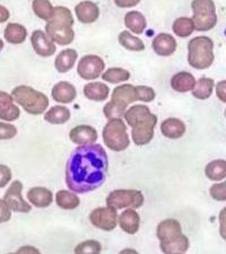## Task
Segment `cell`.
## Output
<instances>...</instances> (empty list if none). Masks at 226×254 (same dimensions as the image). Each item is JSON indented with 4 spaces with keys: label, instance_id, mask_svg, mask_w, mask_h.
Masks as SVG:
<instances>
[{
    "label": "cell",
    "instance_id": "cell-28",
    "mask_svg": "<svg viewBox=\"0 0 226 254\" xmlns=\"http://www.w3.org/2000/svg\"><path fill=\"white\" fill-rule=\"evenodd\" d=\"M125 24L135 34H142L147 26L145 16L136 10H131L125 16Z\"/></svg>",
    "mask_w": 226,
    "mask_h": 254
},
{
    "label": "cell",
    "instance_id": "cell-23",
    "mask_svg": "<svg viewBox=\"0 0 226 254\" xmlns=\"http://www.w3.org/2000/svg\"><path fill=\"white\" fill-rule=\"evenodd\" d=\"M171 86L174 91L179 93L192 92L196 86V79L192 73L188 71H180L172 77Z\"/></svg>",
    "mask_w": 226,
    "mask_h": 254
},
{
    "label": "cell",
    "instance_id": "cell-12",
    "mask_svg": "<svg viewBox=\"0 0 226 254\" xmlns=\"http://www.w3.org/2000/svg\"><path fill=\"white\" fill-rule=\"evenodd\" d=\"M22 190L23 184L19 181H14L10 184L6 191L3 200L9 206V208L13 211L16 212H30L32 210L31 204L26 202L22 196Z\"/></svg>",
    "mask_w": 226,
    "mask_h": 254
},
{
    "label": "cell",
    "instance_id": "cell-8",
    "mask_svg": "<svg viewBox=\"0 0 226 254\" xmlns=\"http://www.w3.org/2000/svg\"><path fill=\"white\" fill-rule=\"evenodd\" d=\"M144 201H145V198L142 192L138 190H114L106 198L108 207L116 209V210L123 208H141Z\"/></svg>",
    "mask_w": 226,
    "mask_h": 254
},
{
    "label": "cell",
    "instance_id": "cell-25",
    "mask_svg": "<svg viewBox=\"0 0 226 254\" xmlns=\"http://www.w3.org/2000/svg\"><path fill=\"white\" fill-rule=\"evenodd\" d=\"M77 58L78 53L74 49H66V50L61 51L55 60V67L57 71L61 73L69 71L75 64Z\"/></svg>",
    "mask_w": 226,
    "mask_h": 254
},
{
    "label": "cell",
    "instance_id": "cell-35",
    "mask_svg": "<svg viewBox=\"0 0 226 254\" xmlns=\"http://www.w3.org/2000/svg\"><path fill=\"white\" fill-rule=\"evenodd\" d=\"M174 34L178 35L179 38H188L195 31V24L192 18L189 17H180L174 20L172 25Z\"/></svg>",
    "mask_w": 226,
    "mask_h": 254
},
{
    "label": "cell",
    "instance_id": "cell-48",
    "mask_svg": "<svg viewBox=\"0 0 226 254\" xmlns=\"http://www.w3.org/2000/svg\"><path fill=\"white\" fill-rule=\"evenodd\" d=\"M119 254H139V253L134 249H125V250H122V251Z\"/></svg>",
    "mask_w": 226,
    "mask_h": 254
},
{
    "label": "cell",
    "instance_id": "cell-4",
    "mask_svg": "<svg viewBox=\"0 0 226 254\" xmlns=\"http://www.w3.org/2000/svg\"><path fill=\"white\" fill-rule=\"evenodd\" d=\"M214 43L208 36H196L188 43V63L192 68L203 70L214 63Z\"/></svg>",
    "mask_w": 226,
    "mask_h": 254
},
{
    "label": "cell",
    "instance_id": "cell-44",
    "mask_svg": "<svg viewBox=\"0 0 226 254\" xmlns=\"http://www.w3.org/2000/svg\"><path fill=\"white\" fill-rule=\"evenodd\" d=\"M216 95L220 101L226 103V80H222L216 85Z\"/></svg>",
    "mask_w": 226,
    "mask_h": 254
},
{
    "label": "cell",
    "instance_id": "cell-5",
    "mask_svg": "<svg viewBox=\"0 0 226 254\" xmlns=\"http://www.w3.org/2000/svg\"><path fill=\"white\" fill-rule=\"evenodd\" d=\"M14 101L18 103L27 113L32 116H39L45 112L49 106V98L47 95L30 86L20 85L15 87L11 92Z\"/></svg>",
    "mask_w": 226,
    "mask_h": 254
},
{
    "label": "cell",
    "instance_id": "cell-3",
    "mask_svg": "<svg viewBox=\"0 0 226 254\" xmlns=\"http://www.w3.org/2000/svg\"><path fill=\"white\" fill-rule=\"evenodd\" d=\"M74 16L68 8L58 6L55 7V14L47 22L45 33L53 42L60 46H68L75 39V32L73 30Z\"/></svg>",
    "mask_w": 226,
    "mask_h": 254
},
{
    "label": "cell",
    "instance_id": "cell-37",
    "mask_svg": "<svg viewBox=\"0 0 226 254\" xmlns=\"http://www.w3.org/2000/svg\"><path fill=\"white\" fill-rule=\"evenodd\" d=\"M102 251V245L100 242L95 240H87L81 242L74 250L75 254H100Z\"/></svg>",
    "mask_w": 226,
    "mask_h": 254
},
{
    "label": "cell",
    "instance_id": "cell-30",
    "mask_svg": "<svg viewBox=\"0 0 226 254\" xmlns=\"http://www.w3.org/2000/svg\"><path fill=\"white\" fill-rule=\"evenodd\" d=\"M119 43L129 51L141 52L145 50V44H144L143 40H141L137 36H134L129 31H122L119 34Z\"/></svg>",
    "mask_w": 226,
    "mask_h": 254
},
{
    "label": "cell",
    "instance_id": "cell-49",
    "mask_svg": "<svg viewBox=\"0 0 226 254\" xmlns=\"http://www.w3.org/2000/svg\"><path fill=\"white\" fill-rule=\"evenodd\" d=\"M2 48H3V42H2L1 40H0V51L2 50Z\"/></svg>",
    "mask_w": 226,
    "mask_h": 254
},
{
    "label": "cell",
    "instance_id": "cell-20",
    "mask_svg": "<svg viewBox=\"0 0 226 254\" xmlns=\"http://www.w3.org/2000/svg\"><path fill=\"white\" fill-rule=\"evenodd\" d=\"M182 234L181 224L175 219H165L158 224L156 229V235L159 242L170 241L174 237Z\"/></svg>",
    "mask_w": 226,
    "mask_h": 254
},
{
    "label": "cell",
    "instance_id": "cell-39",
    "mask_svg": "<svg viewBox=\"0 0 226 254\" xmlns=\"http://www.w3.org/2000/svg\"><path fill=\"white\" fill-rule=\"evenodd\" d=\"M16 134H17V129L15 126L6 124V122H0V140L13 139Z\"/></svg>",
    "mask_w": 226,
    "mask_h": 254
},
{
    "label": "cell",
    "instance_id": "cell-24",
    "mask_svg": "<svg viewBox=\"0 0 226 254\" xmlns=\"http://www.w3.org/2000/svg\"><path fill=\"white\" fill-rule=\"evenodd\" d=\"M159 247L164 254L184 253L189 249V240L186 235L181 234L170 241L159 242Z\"/></svg>",
    "mask_w": 226,
    "mask_h": 254
},
{
    "label": "cell",
    "instance_id": "cell-6",
    "mask_svg": "<svg viewBox=\"0 0 226 254\" xmlns=\"http://www.w3.org/2000/svg\"><path fill=\"white\" fill-rule=\"evenodd\" d=\"M103 141L106 147L113 151H123L128 148L130 139L122 119L109 120L103 129Z\"/></svg>",
    "mask_w": 226,
    "mask_h": 254
},
{
    "label": "cell",
    "instance_id": "cell-51",
    "mask_svg": "<svg viewBox=\"0 0 226 254\" xmlns=\"http://www.w3.org/2000/svg\"><path fill=\"white\" fill-rule=\"evenodd\" d=\"M225 117H226V110H225Z\"/></svg>",
    "mask_w": 226,
    "mask_h": 254
},
{
    "label": "cell",
    "instance_id": "cell-40",
    "mask_svg": "<svg viewBox=\"0 0 226 254\" xmlns=\"http://www.w3.org/2000/svg\"><path fill=\"white\" fill-rule=\"evenodd\" d=\"M138 87V95H139V101L143 102H151L154 101L156 96L155 91L151 87H147V86H137Z\"/></svg>",
    "mask_w": 226,
    "mask_h": 254
},
{
    "label": "cell",
    "instance_id": "cell-27",
    "mask_svg": "<svg viewBox=\"0 0 226 254\" xmlns=\"http://www.w3.org/2000/svg\"><path fill=\"white\" fill-rule=\"evenodd\" d=\"M3 36L8 43L22 44L27 38V31L23 25L17 23H9L3 31Z\"/></svg>",
    "mask_w": 226,
    "mask_h": 254
},
{
    "label": "cell",
    "instance_id": "cell-16",
    "mask_svg": "<svg viewBox=\"0 0 226 254\" xmlns=\"http://www.w3.org/2000/svg\"><path fill=\"white\" fill-rule=\"evenodd\" d=\"M69 138L77 145H89L97 140V131L90 126H77L72 129Z\"/></svg>",
    "mask_w": 226,
    "mask_h": 254
},
{
    "label": "cell",
    "instance_id": "cell-52",
    "mask_svg": "<svg viewBox=\"0 0 226 254\" xmlns=\"http://www.w3.org/2000/svg\"><path fill=\"white\" fill-rule=\"evenodd\" d=\"M178 254H183V253H178Z\"/></svg>",
    "mask_w": 226,
    "mask_h": 254
},
{
    "label": "cell",
    "instance_id": "cell-17",
    "mask_svg": "<svg viewBox=\"0 0 226 254\" xmlns=\"http://www.w3.org/2000/svg\"><path fill=\"white\" fill-rule=\"evenodd\" d=\"M20 116L18 106L14 104V97L6 92H0V119L3 121H15Z\"/></svg>",
    "mask_w": 226,
    "mask_h": 254
},
{
    "label": "cell",
    "instance_id": "cell-18",
    "mask_svg": "<svg viewBox=\"0 0 226 254\" xmlns=\"http://www.w3.org/2000/svg\"><path fill=\"white\" fill-rule=\"evenodd\" d=\"M118 224L123 232L134 235L138 232L139 226H141V217L135 209L128 208L119 216Z\"/></svg>",
    "mask_w": 226,
    "mask_h": 254
},
{
    "label": "cell",
    "instance_id": "cell-42",
    "mask_svg": "<svg viewBox=\"0 0 226 254\" xmlns=\"http://www.w3.org/2000/svg\"><path fill=\"white\" fill-rule=\"evenodd\" d=\"M11 218V209L5 200L0 199V224L7 223Z\"/></svg>",
    "mask_w": 226,
    "mask_h": 254
},
{
    "label": "cell",
    "instance_id": "cell-43",
    "mask_svg": "<svg viewBox=\"0 0 226 254\" xmlns=\"http://www.w3.org/2000/svg\"><path fill=\"white\" fill-rule=\"evenodd\" d=\"M220 234L222 239L226 241V207L223 208L220 212Z\"/></svg>",
    "mask_w": 226,
    "mask_h": 254
},
{
    "label": "cell",
    "instance_id": "cell-26",
    "mask_svg": "<svg viewBox=\"0 0 226 254\" xmlns=\"http://www.w3.org/2000/svg\"><path fill=\"white\" fill-rule=\"evenodd\" d=\"M110 88L100 81H93L84 86V95L90 101L102 102L109 97Z\"/></svg>",
    "mask_w": 226,
    "mask_h": 254
},
{
    "label": "cell",
    "instance_id": "cell-22",
    "mask_svg": "<svg viewBox=\"0 0 226 254\" xmlns=\"http://www.w3.org/2000/svg\"><path fill=\"white\" fill-rule=\"evenodd\" d=\"M161 131L164 137L168 139H179L186 132V125L176 118H168L161 125Z\"/></svg>",
    "mask_w": 226,
    "mask_h": 254
},
{
    "label": "cell",
    "instance_id": "cell-47",
    "mask_svg": "<svg viewBox=\"0 0 226 254\" xmlns=\"http://www.w3.org/2000/svg\"><path fill=\"white\" fill-rule=\"evenodd\" d=\"M9 10L5 6L0 5V23H5L9 18Z\"/></svg>",
    "mask_w": 226,
    "mask_h": 254
},
{
    "label": "cell",
    "instance_id": "cell-46",
    "mask_svg": "<svg viewBox=\"0 0 226 254\" xmlns=\"http://www.w3.org/2000/svg\"><path fill=\"white\" fill-rule=\"evenodd\" d=\"M16 253L17 254H41V252L38 249L34 247H30V245H27V247L19 248Z\"/></svg>",
    "mask_w": 226,
    "mask_h": 254
},
{
    "label": "cell",
    "instance_id": "cell-33",
    "mask_svg": "<svg viewBox=\"0 0 226 254\" xmlns=\"http://www.w3.org/2000/svg\"><path fill=\"white\" fill-rule=\"evenodd\" d=\"M214 86H215L214 79L203 77L196 83L195 88L192 89V95L198 100H207L212 96Z\"/></svg>",
    "mask_w": 226,
    "mask_h": 254
},
{
    "label": "cell",
    "instance_id": "cell-34",
    "mask_svg": "<svg viewBox=\"0 0 226 254\" xmlns=\"http://www.w3.org/2000/svg\"><path fill=\"white\" fill-rule=\"evenodd\" d=\"M32 8L38 17L47 22H49L55 14V7L49 0H33Z\"/></svg>",
    "mask_w": 226,
    "mask_h": 254
},
{
    "label": "cell",
    "instance_id": "cell-9",
    "mask_svg": "<svg viewBox=\"0 0 226 254\" xmlns=\"http://www.w3.org/2000/svg\"><path fill=\"white\" fill-rule=\"evenodd\" d=\"M105 63L98 56L87 55L80 59L77 65V72L85 80H93L102 75Z\"/></svg>",
    "mask_w": 226,
    "mask_h": 254
},
{
    "label": "cell",
    "instance_id": "cell-2",
    "mask_svg": "<svg viewBox=\"0 0 226 254\" xmlns=\"http://www.w3.org/2000/svg\"><path fill=\"white\" fill-rule=\"evenodd\" d=\"M125 119L131 128V138L137 146L147 145L154 138V128L157 117L151 112L149 106L138 104L127 110Z\"/></svg>",
    "mask_w": 226,
    "mask_h": 254
},
{
    "label": "cell",
    "instance_id": "cell-11",
    "mask_svg": "<svg viewBox=\"0 0 226 254\" xmlns=\"http://www.w3.org/2000/svg\"><path fill=\"white\" fill-rule=\"evenodd\" d=\"M136 101H139L138 87L130 84H125L113 89L110 102L121 109L122 111L127 112V106Z\"/></svg>",
    "mask_w": 226,
    "mask_h": 254
},
{
    "label": "cell",
    "instance_id": "cell-36",
    "mask_svg": "<svg viewBox=\"0 0 226 254\" xmlns=\"http://www.w3.org/2000/svg\"><path fill=\"white\" fill-rule=\"evenodd\" d=\"M130 78V72L122 68H110L102 75V79L111 84H119Z\"/></svg>",
    "mask_w": 226,
    "mask_h": 254
},
{
    "label": "cell",
    "instance_id": "cell-19",
    "mask_svg": "<svg viewBox=\"0 0 226 254\" xmlns=\"http://www.w3.org/2000/svg\"><path fill=\"white\" fill-rule=\"evenodd\" d=\"M51 94L53 100L56 102L68 104L75 100L77 96V91L73 84L68 83V81H60V83L53 86Z\"/></svg>",
    "mask_w": 226,
    "mask_h": 254
},
{
    "label": "cell",
    "instance_id": "cell-13",
    "mask_svg": "<svg viewBox=\"0 0 226 254\" xmlns=\"http://www.w3.org/2000/svg\"><path fill=\"white\" fill-rule=\"evenodd\" d=\"M31 43L34 51L41 57H51L55 55V42L43 31L36 30L33 32L31 35Z\"/></svg>",
    "mask_w": 226,
    "mask_h": 254
},
{
    "label": "cell",
    "instance_id": "cell-21",
    "mask_svg": "<svg viewBox=\"0 0 226 254\" xmlns=\"http://www.w3.org/2000/svg\"><path fill=\"white\" fill-rule=\"evenodd\" d=\"M27 199L36 208H47L53 201V194L47 188L35 187L28 190Z\"/></svg>",
    "mask_w": 226,
    "mask_h": 254
},
{
    "label": "cell",
    "instance_id": "cell-29",
    "mask_svg": "<svg viewBox=\"0 0 226 254\" xmlns=\"http://www.w3.org/2000/svg\"><path fill=\"white\" fill-rule=\"evenodd\" d=\"M71 119V111L66 106H53L44 114V120L51 125H64Z\"/></svg>",
    "mask_w": 226,
    "mask_h": 254
},
{
    "label": "cell",
    "instance_id": "cell-38",
    "mask_svg": "<svg viewBox=\"0 0 226 254\" xmlns=\"http://www.w3.org/2000/svg\"><path fill=\"white\" fill-rule=\"evenodd\" d=\"M209 193L216 201H226V181L214 184L209 189Z\"/></svg>",
    "mask_w": 226,
    "mask_h": 254
},
{
    "label": "cell",
    "instance_id": "cell-1",
    "mask_svg": "<svg viewBox=\"0 0 226 254\" xmlns=\"http://www.w3.org/2000/svg\"><path fill=\"white\" fill-rule=\"evenodd\" d=\"M109 170L108 154L98 143L81 145L66 165V182L75 193H87L104 183Z\"/></svg>",
    "mask_w": 226,
    "mask_h": 254
},
{
    "label": "cell",
    "instance_id": "cell-7",
    "mask_svg": "<svg viewBox=\"0 0 226 254\" xmlns=\"http://www.w3.org/2000/svg\"><path fill=\"white\" fill-rule=\"evenodd\" d=\"M191 8L194 10L192 20L195 30L207 32L215 27L217 24L216 7L213 0H192Z\"/></svg>",
    "mask_w": 226,
    "mask_h": 254
},
{
    "label": "cell",
    "instance_id": "cell-31",
    "mask_svg": "<svg viewBox=\"0 0 226 254\" xmlns=\"http://www.w3.org/2000/svg\"><path fill=\"white\" fill-rule=\"evenodd\" d=\"M56 202L57 206L60 207L61 209H65V210H74V209H76L79 206L80 200L75 193H72V192L66 190H60L56 194Z\"/></svg>",
    "mask_w": 226,
    "mask_h": 254
},
{
    "label": "cell",
    "instance_id": "cell-41",
    "mask_svg": "<svg viewBox=\"0 0 226 254\" xmlns=\"http://www.w3.org/2000/svg\"><path fill=\"white\" fill-rule=\"evenodd\" d=\"M11 180V171L8 166L0 164V189L5 188Z\"/></svg>",
    "mask_w": 226,
    "mask_h": 254
},
{
    "label": "cell",
    "instance_id": "cell-32",
    "mask_svg": "<svg viewBox=\"0 0 226 254\" xmlns=\"http://www.w3.org/2000/svg\"><path fill=\"white\" fill-rule=\"evenodd\" d=\"M205 174L212 181H221L226 178V161L216 159L207 164Z\"/></svg>",
    "mask_w": 226,
    "mask_h": 254
},
{
    "label": "cell",
    "instance_id": "cell-45",
    "mask_svg": "<svg viewBox=\"0 0 226 254\" xmlns=\"http://www.w3.org/2000/svg\"><path fill=\"white\" fill-rule=\"evenodd\" d=\"M139 1H141V0H114V3H116L118 7L129 8L137 6Z\"/></svg>",
    "mask_w": 226,
    "mask_h": 254
},
{
    "label": "cell",
    "instance_id": "cell-15",
    "mask_svg": "<svg viewBox=\"0 0 226 254\" xmlns=\"http://www.w3.org/2000/svg\"><path fill=\"white\" fill-rule=\"evenodd\" d=\"M75 14L78 20L83 24H92L100 17V8L89 0L81 1L75 7Z\"/></svg>",
    "mask_w": 226,
    "mask_h": 254
},
{
    "label": "cell",
    "instance_id": "cell-50",
    "mask_svg": "<svg viewBox=\"0 0 226 254\" xmlns=\"http://www.w3.org/2000/svg\"><path fill=\"white\" fill-rule=\"evenodd\" d=\"M8 254H17V253H8Z\"/></svg>",
    "mask_w": 226,
    "mask_h": 254
},
{
    "label": "cell",
    "instance_id": "cell-14",
    "mask_svg": "<svg viewBox=\"0 0 226 254\" xmlns=\"http://www.w3.org/2000/svg\"><path fill=\"white\" fill-rule=\"evenodd\" d=\"M176 41L174 36L171 34H167V33H159L158 35H156L153 43H151V47H153V50L156 52V55L162 56V57H168L172 56L176 50Z\"/></svg>",
    "mask_w": 226,
    "mask_h": 254
},
{
    "label": "cell",
    "instance_id": "cell-10",
    "mask_svg": "<svg viewBox=\"0 0 226 254\" xmlns=\"http://www.w3.org/2000/svg\"><path fill=\"white\" fill-rule=\"evenodd\" d=\"M118 218L119 216L117 210L111 207L96 208L89 215L90 224L105 232L113 231L117 227Z\"/></svg>",
    "mask_w": 226,
    "mask_h": 254
}]
</instances>
